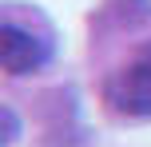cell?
I'll return each instance as SVG.
<instances>
[{
    "instance_id": "6da1fadb",
    "label": "cell",
    "mask_w": 151,
    "mask_h": 147,
    "mask_svg": "<svg viewBox=\"0 0 151 147\" xmlns=\"http://www.w3.org/2000/svg\"><path fill=\"white\" fill-rule=\"evenodd\" d=\"M44 60H48L44 40H36L32 32L16 28V24H4V28H0V64H4L8 76H28V72H36Z\"/></svg>"
},
{
    "instance_id": "7a4b0ae2",
    "label": "cell",
    "mask_w": 151,
    "mask_h": 147,
    "mask_svg": "<svg viewBox=\"0 0 151 147\" xmlns=\"http://www.w3.org/2000/svg\"><path fill=\"white\" fill-rule=\"evenodd\" d=\"M111 103L127 115H151V56L123 68L111 84Z\"/></svg>"
},
{
    "instance_id": "3957f363",
    "label": "cell",
    "mask_w": 151,
    "mask_h": 147,
    "mask_svg": "<svg viewBox=\"0 0 151 147\" xmlns=\"http://www.w3.org/2000/svg\"><path fill=\"white\" fill-rule=\"evenodd\" d=\"M0 115H4V143H12L16 139V115H12V108H4Z\"/></svg>"
},
{
    "instance_id": "277c9868",
    "label": "cell",
    "mask_w": 151,
    "mask_h": 147,
    "mask_svg": "<svg viewBox=\"0 0 151 147\" xmlns=\"http://www.w3.org/2000/svg\"><path fill=\"white\" fill-rule=\"evenodd\" d=\"M147 56H151V52H147Z\"/></svg>"
}]
</instances>
